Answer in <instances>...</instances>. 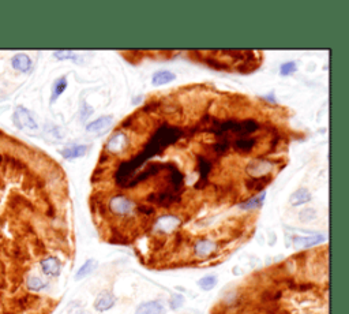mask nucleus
Returning a JSON list of instances; mask_svg holds the SVG:
<instances>
[{
  "label": "nucleus",
  "instance_id": "nucleus-14",
  "mask_svg": "<svg viewBox=\"0 0 349 314\" xmlns=\"http://www.w3.org/2000/svg\"><path fill=\"white\" fill-rule=\"evenodd\" d=\"M127 146V137L123 133H116L111 140L107 142V150L112 154L122 152Z\"/></svg>",
  "mask_w": 349,
  "mask_h": 314
},
{
  "label": "nucleus",
  "instance_id": "nucleus-24",
  "mask_svg": "<svg viewBox=\"0 0 349 314\" xmlns=\"http://www.w3.org/2000/svg\"><path fill=\"white\" fill-rule=\"evenodd\" d=\"M66 88H67V78L66 76H60L59 80H56L55 84H53V89H52L51 102H55L60 97V94H63Z\"/></svg>",
  "mask_w": 349,
  "mask_h": 314
},
{
  "label": "nucleus",
  "instance_id": "nucleus-23",
  "mask_svg": "<svg viewBox=\"0 0 349 314\" xmlns=\"http://www.w3.org/2000/svg\"><path fill=\"white\" fill-rule=\"evenodd\" d=\"M96 268H97V261L93 258L88 259V261L78 269L77 275H75V279H77V280H82L83 277L89 276L90 273H92Z\"/></svg>",
  "mask_w": 349,
  "mask_h": 314
},
{
  "label": "nucleus",
  "instance_id": "nucleus-5",
  "mask_svg": "<svg viewBox=\"0 0 349 314\" xmlns=\"http://www.w3.org/2000/svg\"><path fill=\"white\" fill-rule=\"evenodd\" d=\"M196 160H198L199 180L195 183V189L202 190L205 187H208L209 185V175H210V172L213 170V162L206 156H202V154H198Z\"/></svg>",
  "mask_w": 349,
  "mask_h": 314
},
{
  "label": "nucleus",
  "instance_id": "nucleus-32",
  "mask_svg": "<svg viewBox=\"0 0 349 314\" xmlns=\"http://www.w3.org/2000/svg\"><path fill=\"white\" fill-rule=\"evenodd\" d=\"M274 314H290V313H288V311H276Z\"/></svg>",
  "mask_w": 349,
  "mask_h": 314
},
{
  "label": "nucleus",
  "instance_id": "nucleus-13",
  "mask_svg": "<svg viewBox=\"0 0 349 314\" xmlns=\"http://www.w3.org/2000/svg\"><path fill=\"white\" fill-rule=\"evenodd\" d=\"M216 250H217V245L213 241H210V239H199L194 245V251H195V254L198 257H200V258L213 254Z\"/></svg>",
  "mask_w": 349,
  "mask_h": 314
},
{
  "label": "nucleus",
  "instance_id": "nucleus-16",
  "mask_svg": "<svg viewBox=\"0 0 349 314\" xmlns=\"http://www.w3.org/2000/svg\"><path fill=\"white\" fill-rule=\"evenodd\" d=\"M112 120H113V118H112L111 115H105V116H101V118H98L97 120H94V122L88 124V126H86V130L90 133L107 132L108 127L111 126Z\"/></svg>",
  "mask_w": 349,
  "mask_h": 314
},
{
  "label": "nucleus",
  "instance_id": "nucleus-18",
  "mask_svg": "<svg viewBox=\"0 0 349 314\" xmlns=\"http://www.w3.org/2000/svg\"><path fill=\"white\" fill-rule=\"evenodd\" d=\"M272 180V175H266V176H260V178H248L246 180V187H247L248 190L262 193V190H265V187L268 186Z\"/></svg>",
  "mask_w": 349,
  "mask_h": 314
},
{
  "label": "nucleus",
  "instance_id": "nucleus-1",
  "mask_svg": "<svg viewBox=\"0 0 349 314\" xmlns=\"http://www.w3.org/2000/svg\"><path fill=\"white\" fill-rule=\"evenodd\" d=\"M183 136L184 132L180 127H178V126H170L168 123L161 124L154 132L152 138L146 142L143 149H142V152L138 153V156L141 157L143 163H146L152 157L160 154L169 145L178 142Z\"/></svg>",
  "mask_w": 349,
  "mask_h": 314
},
{
  "label": "nucleus",
  "instance_id": "nucleus-15",
  "mask_svg": "<svg viewBox=\"0 0 349 314\" xmlns=\"http://www.w3.org/2000/svg\"><path fill=\"white\" fill-rule=\"evenodd\" d=\"M89 149L90 146H88V145H71V146H67L62 150V156L67 160H74V159L85 156L86 153L89 152Z\"/></svg>",
  "mask_w": 349,
  "mask_h": 314
},
{
  "label": "nucleus",
  "instance_id": "nucleus-20",
  "mask_svg": "<svg viewBox=\"0 0 349 314\" xmlns=\"http://www.w3.org/2000/svg\"><path fill=\"white\" fill-rule=\"evenodd\" d=\"M174 78H176V75L172 71L160 70V71L154 72L153 76H152V84L154 86H164L170 84V82H173Z\"/></svg>",
  "mask_w": 349,
  "mask_h": 314
},
{
  "label": "nucleus",
  "instance_id": "nucleus-30",
  "mask_svg": "<svg viewBox=\"0 0 349 314\" xmlns=\"http://www.w3.org/2000/svg\"><path fill=\"white\" fill-rule=\"evenodd\" d=\"M55 54H57V55H63L60 56L59 59H77V55L74 54V52H55Z\"/></svg>",
  "mask_w": 349,
  "mask_h": 314
},
{
  "label": "nucleus",
  "instance_id": "nucleus-2",
  "mask_svg": "<svg viewBox=\"0 0 349 314\" xmlns=\"http://www.w3.org/2000/svg\"><path fill=\"white\" fill-rule=\"evenodd\" d=\"M148 202L150 204L157 205V206H161V208H169L172 205L178 204L182 201V197L178 193L166 189V190L158 191V193H152L149 194V197L146 198Z\"/></svg>",
  "mask_w": 349,
  "mask_h": 314
},
{
  "label": "nucleus",
  "instance_id": "nucleus-29",
  "mask_svg": "<svg viewBox=\"0 0 349 314\" xmlns=\"http://www.w3.org/2000/svg\"><path fill=\"white\" fill-rule=\"evenodd\" d=\"M183 297L182 295H174V297H172V299H170L169 305H170V309L172 310H178L179 307H182V305H183Z\"/></svg>",
  "mask_w": 349,
  "mask_h": 314
},
{
  "label": "nucleus",
  "instance_id": "nucleus-6",
  "mask_svg": "<svg viewBox=\"0 0 349 314\" xmlns=\"http://www.w3.org/2000/svg\"><path fill=\"white\" fill-rule=\"evenodd\" d=\"M40 269L48 277H57L62 273V261L55 255H47L40 259Z\"/></svg>",
  "mask_w": 349,
  "mask_h": 314
},
{
  "label": "nucleus",
  "instance_id": "nucleus-7",
  "mask_svg": "<svg viewBox=\"0 0 349 314\" xmlns=\"http://www.w3.org/2000/svg\"><path fill=\"white\" fill-rule=\"evenodd\" d=\"M14 120H15V124L19 128H26V130H37L39 128L32 114L25 108H22V107H18V110L15 111Z\"/></svg>",
  "mask_w": 349,
  "mask_h": 314
},
{
  "label": "nucleus",
  "instance_id": "nucleus-21",
  "mask_svg": "<svg viewBox=\"0 0 349 314\" xmlns=\"http://www.w3.org/2000/svg\"><path fill=\"white\" fill-rule=\"evenodd\" d=\"M289 201H290V204L294 205V206L304 205L311 201V193L307 190L306 187H302V189H299V190H296L294 194L290 195Z\"/></svg>",
  "mask_w": 349,
  "mask_h": 314
},
{
  "label": "nucleus",
  "instance_id": "nucleus-26",
  "mask_svg": "<svg viewBox=\"0 0 349 314\" xmlns=\"http://www.w3.org/2000/svg\"><path fill=\"white\" fill-rule=\"evenodd\" d=\"M296 70H298V67H296V63H295V62H286V63H284L281 67H280V74H281L282 76H288L290 75V74H294Z\"/></svg>",
  "mask_w": 349,
  "mask_h": 314
},
{
  "label": "nucleus",
  "instance_id": "nucleus-28",
  "mask_svg": "<svg viewBox=\"0 0 349 314\" xmlns=\"http://www.w3.org/2000/svg\"><path fill=\"white\" fill-rule=\"evenodd\" d=\"M203 62L208 66H210V67L213 68H220V70H222V68H226V64L221 63V62H218L217 59H214V58H205Z\"/></svg>",
  "mask_w": 349,
  "mask_h": 314
},
{
  "label": "nucleus",
  "instance_id": "nucleus-4",
  "mask_svg": "<svg viewBox=\"0 0 349 314\" xmlns=\"http://www.w3.org/2000/svg\"><path fill=\"white\" fill-rule=\"evenodd\" d=\"M134 202H132L130 198L124 197V195H115L109 200V204H108V208L112 213L115 215H119V216H126V215H130V213L134 211Z\"/></svg>",
  "mask_w": 349,
  "mask_h": 314
},
{
  "label": "nucleus",
  "instance_id": "nucleus-10",
  "mask_svg": "<svg viewBox=\"0 0 349 314\" xmlns=\"http://www.w3.org/2000/svg\"><path fill=\"white\" fill-rule=\"evenodd\" d=\"M135 314H166V309L161 301H148L136 307Z\"/></svg>",
  "mask_w": 349,
  "mask_h": 314
},
{
  "label": "nucleus",
  "instance_id": "nucleus-9",
  "mask_svg": "<svg viewBox=\"0 0 349 314\" xmlns=\"http://www.w3.org/2000/svg\"><path fill=\"white\" fill-rule=\"evenodd\" d=\"M179 224H180V220L178 219V217L172 216V215H165V216L160 217V219L156 221V224H154V229L158 231V232L168 233V232L174 231V229L179 227Z\"/></svg>",
  "mask_w": 349,
  "mask_h": 314
},
{
  "label": "nucleus",
  "instance_id": "nucleus-12",
  "mask_svg": "<svg viewBox=\"0 0 349 314\" xmlns=\"http://www.w3.org/2000/svg\"><path fill=\"white\" fill-rule=\"evenodd\" d=\"M230 146L239 153H250L256 146V138L252 137H236Z\"/></svg>",
  "mask_w": 349,
  "mask_h": 314
},
{
  "label": "nucleus",
  "instance_id": "nucleus-3",
  "mask_svg": "<svg viewBox=\"0 0 349 314\" xmlns=\"http://www.w3.org/2000/svg\"><path fill=\"white\" fill-rule=\"evenodd\" d=\"M273 168H274V163L266 160V159H262V157H258L248 164L246 171L250 175V178H260V176L270 175Z\"/></svg>",
  "mask_w": 349,
  "mask_h": 314
},
{
  "label": "nucleus",
  "instance_id": "nucleus-33",
  "mask_svg": "<svg viewBox=\"0 0 349 314\" xmlns=\"http://www.w3.org/2000/svg\"><path fill=\"white\" fill-rule=\"evenodd\" d=\"M78 314H85V311H82V310H81V311H79V313H78Z\"/></svg>",
  "mask_w": 349,
  "mask_h": 314
},
{
  "label": "nucleus",
  "instance_id": "nucleus-22",
  "mask_svg": "<svg viewBox=\"0 0 349 314\" xmlns=\"http://www.w3.org/2000/svg\"><path fill=\"white\" fill-rule=\"evenodd\" d=\"M265 197H266V191H262L260 194H258L256 197H252V198H248L247 201L244 202H240L239 204V208L243 209V211H252V209H258L264 205Z\"/></svg>",
  "mask_w": 349,
  "mask_h": 314
},
{
  "label": "nucleus",
  "instance_id": "nucleus-11",
  "mask_svg": "<svg viewBox=\"0 0 349 314\" xmlns=\"http://www.w3.org/2000/svg\"><path fill=\"white\" fill-rule=\"evenodd\" d=\"M25 285L27 291L30 293H41L45 289H48V281H45L41 276L36 275V273H29L25 277Z\"/></svg>",
  "mask_w": 349,
  "mask_h": 314
},
{
  "label": "nucleus",
  "instance_id": "nucleus-31",
  "mask_svg": "<svg viewBox=\"0 0 349 314\" xmlns=\"http://www.w3.org/2000/svg\"><path fill=\"white\" fill-rule=\"evenodd\" d=\"M138 211H139V213H142V215H145V216L154 215V209L150 208V206H145V205L139 206V208H138Z\"/></svg>",
  "mask_w": 349,
  "mask_h": 314
},
{
  "label": "nucleus",
  "instance_id": "nucleus-27",
  "mask_svg": "<svg viewBox=\"0 0 349 314\" xmlns=\"http://www.w3.org/2000/svg\"><path fill=\"white\" fill-rule=\"evenodd\" d=\"M316 217V212L314 209H304L302 213H300V220L302 221H312Z\"/></svg>",
  "mask_w": 349,
  "mask_h": 314
},
{
  "label": "nucleus",
  "instance_id": "nucleus-17",
  "mask_svg": "<svg viewBox=\"0 0 349 314\" xmlns=\"http://www.w3.org/2000/svg\"><path fill=\"white\" fill-rule=\"evenodd\" d=\"M321 242H325L324 235H312V237H295L294 243L295 246L299 247V249H308V247H312L318 245Z\"/></svg>",
  "mask_w": 349,
  "mask_h": 314
},
{
  "label": "nucleus",
  "instance_id": "nucleus-19",
  "mask_svg": "<svg viewBox=\"0 0 349 314\" xmlns=\"http://www.w3.org/2000/svg\"><path fill=\"white\" fill-rule=\"evenodd\" d=\"M11 66H13L15 70L21 72H27L30 71L32 68V60L26 54H18V55L13 56L11 59Z\"/></svg>",
  "mask_w": 349,
  "mask_h": 314
},
{
  "label": "nucleus",
  "instance_id": "nucleus-8",
  "mask_svg": "<svg viewBox=\"0 0 349 314\" xmlns=\"http://www.w3.org/2000/svg\"><path fill=\"white\" fill-rule=\"evenodd\" d=\"M116 303V297L111 291H102V293L98 294V297L96 298L94 301V309L100 311V313H104V311H108L109 309H112Z\"/></svg>",
  "mask_w": 349,
  "mask_h": 314
},
{
  "label": "nucleus",
  "instance_id": "nucleus-25",
  "mask_svg": "<svg viewBox=\"0 0 349 314\" xmlns=\"http://www.w3.org/2000/svg\"><path fill=\"white\" fill-rule=\"evenodd\" d=\"M198 285H199V289L203 290V291H210V290H213L214 287L217 285V277L213 276V275H210V276H203L202 279H199Z\"/></svg>",
  "mask_w": 349,
  "mask_h": 314
}]
</instances>
